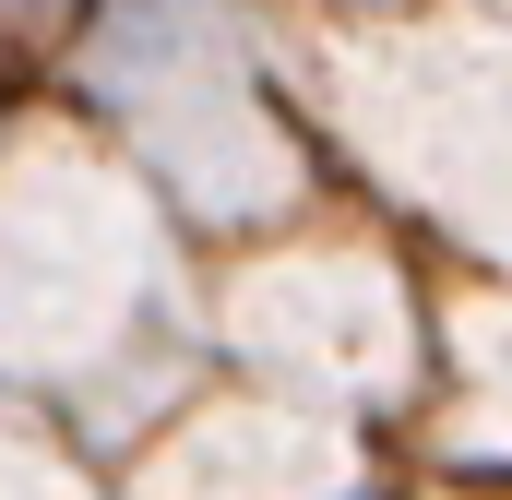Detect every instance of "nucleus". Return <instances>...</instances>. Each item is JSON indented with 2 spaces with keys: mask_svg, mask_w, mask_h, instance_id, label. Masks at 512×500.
Listing matches in <instances>:
<instances>
[{
  "mask_svg": "<svg viewBox=\"0 0 512 500\" xmlns=\"http://www.w3.org/2000/svg\"><path fill=\"white\" fill-rule=\"evenodd\" d=\"M322 96L358 131V155L393 167L453 227L512 239V36L477 12H393L370 36L322 48Z\"/></svg>",
  "mask_w": 512,
  "mask_h": 500,
  "instance_id": "1",
  "label": "nucleus"
}]
</instances>
